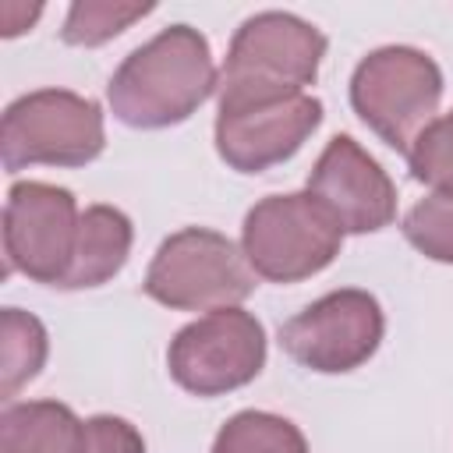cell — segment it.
Listing matches in <instances>:
<instances>
[{
  "mask_svg": "<svg viewBox=\"0 0 453 453\" xmlns=\"http://www.w3.org/2000/svg\"><path fill=\"white\" fill-rule=\"evenodd\" d=\"M42 14V7L39 4H0V32L11 39V35H21L25 28H32V21Z\"/></svg>",
  "mask_w": 453,
  "mask_h": 453,
  "instance_id": "ffe728a7",
  "label": "cell"
},
{
  "mask_svg": "<svg viewBox=\"0 0 453 453\" xmlns=\"http://www.w3.org/2000/svg\"><path fill=\"white\" fill-rule=\"evenodd\" d=\"M322 124V103L308 92L219 106L216 113V152L237 173H262L287 163Z\"/></svg>",
  "mask_w": 453,
  "mask_h": 453,
  "instance_id": "30bf717a",
  "label": "cell"
},
{
  "mask_svg": "<svg viewBox=\"0 0 453 453\" xmlns=\"http://www.w3.org/2000/svg\"><path fill=\"white\" fill-rule=\"evenodd\" d=\"M50 354V336L46 326L21 311V308H4L0 311V396L11 403V396L28 386Z\"/></svg>",
  "mask_w": 453,
  "mask_h": 453,
  "instance_id": "5bb4252c",
  "label": "cell"
},
{
  "mask_svg": "<svg viewBox=\"0 0 453 453\" xmlns=\"http://www.w3.org/2000/svg\"><path fill=\"white\" fill-rule=\"evenodd\" d=\"M0 453H88V432L67 403L11 400L0 411Z\"/></svg>",
  "mask_w": 453,
  "mask_h": 453,
  "instance_id": "7c38bea8",
  "label": "cell"
},
{
  "mask_svg": "<svg viewBox=\"0 0 453 453\" xmlns=\"http://www.w3.org/2000/svg\"><path fill=\"white\" fill-rule=\"evenodd\" d=\"M106 145L99 103L67 88H35L14 99L0 124L4 170L85 166Z\"/></svg>",
  "mask_w": 453,
  "mask_h": 453,
  "instance_id": "8992f818",
  "label": "cell"
},
{
  "mask_svg": "<svg viewBox=\"0 0 453 453\" xmlns=\"http://www.w3.org/2000/svg\"><path fill=\"white\" fill-rule=\"evenodd\" d=\"M152 14V4H124V0H74L67 7L60 39L67 46H103L134 21Z\"/></svg>",
  "mask_w": 453,
  "mask_h": 453,
  "instance_id": "2e32d148",
  "label": "cell"
},
{
  "mask_svg": "<svg viewBox=\"0 0 453 453\" xmlns=\"http://www.w3.org/2000/svg\"><path fill=\"white\" fill-rule=\"evenodd\" d=\"M219 85L209 39L191 25H170L131 50L106 85L113 117L138 131L188 120Z\"/></svg>",
  "mask_w": 453,
  "mask_h": 453,
  "instance_id": "6da1fadb",
  "label": "cell"
},
{
  "mask_svg": "<svg viewBox=\"0 0 453 453\" xmlns=\"http://www.w3.org/2000/svg\"><path fill=\"white\" fill-rule=\"evenodd\" d=\"M209 453H308L301 428L269 411H241L212 439Z\"/></svg>",
  "mask_w": 453,
  "mask_h": 453,
  "instance_id": "9a60e30c",
  "label": "cell"
},
{
  "mask_svg": "<svg viewBox=\"0 0 453 453\" xmlns=\"http://www.w3.org/2000/svg\"><path fill=\"white\" fill-rule=\"evenodd\" d=\"M131 219L113 209V205H88L78 223V244H74V262L60 290H85V287H103L113 280L127 255H131Z\"/></svg>",
  "mask_w": 453,
  "mask_h": 453,
  "instance_id": "4fadbf2b",
  "label": "cell"
},
{
  "mask_svg": "<svg viewBox=\"0 0 453 453\" xmlns=\"http://www.w3.org/2000/svg\"><path fill=\"white\" fill-rule=\"evenodd\" d=\"M255 280L244 251L226 234L184 226L156 248L142 290L173 311H219L241 308Z\"/></svg>",
  "mask_w": 453,
  "mask_h": 453,
  "instance_id": "3957f363",
  "label": "cell"
},
{
  "mask_svg": "<svg viewBox=\"0 0 453 453\" xmlns=\"http://www.w3.org/2000/svg\"><path fill=\"white\" fill-rule=\"evenodd\" d=\"M343 244L333 212L308 191L265 195L241 226V251L255 276L269 283H297L322 273Z\"/></svg>",
  "mask_w": 453,
  "mask_h": 453,
  "instance_id": "5b68a950",
  "label": "cell"
},
{
  "mask_svg": "<svg viewBox=\"0 0 453 453\" xmlns=\"http://www.w3.org/2000/svg\"><path fill=\"white\" fill-rule=\"evenodd\" d=\"M326 57V35L287 11H262L248 18L226 50L216 99L219 106L269 103L304 92Z\"/></svg>",
  "mask_w": 453,
  "mask_h": 453,
  "instance_id": "7a4b0ae2",
  "label": "cell"
},
{
  "mask_svg": "<svg viewBox=\"0 0 453 453\" xmlns=\"http://www.w3.org/2000/svg\"><path fill=\"white\" fill-rule=\"evenodd\" d=\"M411 177L428 188H449L453 184V110L435 117L418 142L407 152Z\"/></svg>",
  "mask_w": 453,
  "mask_h": 453,
  "instance_id": "ac0fdd59",
  "label": "cell"
},
{
  "mask_svg": "<svg viewBox=\"0 0 453 453\" xmlns=\"http://www.w3.org/2000/svg\"><path fill=\"white\" fill-rule=\"evenodd\" d=\"M265 365V329L244 308L205 311L166 350L173 382L195 396H223L248 386Z\"/></svg>",
  "mask_w": 453,
  "mask_h": 453,
  "instance_id": "52a82bcc",
  "label": "cell"
},
{
  "mask_svg": "<svg viewBox=\"0 0 453 453\" xmlns=\"http://www.w3.org/2000/svg\"><path fill=\"white\" fill-rule=\"evenodd\" d=\"M88 432V453H145L142 432L113 414H96L85 421Z\"/></svg>",
  "mask_w": 453,
  "mask_h": 453,
  "instance_id": "d6986e66",
  "label": "cell"
},
{
  "mask_svg": "<svg viewBox=\"0 0 453 453\" xmlns=\"http://www.w3.org/2000/svg\"><path fill=\"white\" fill-rule=\"evenodd\" d=\"M403 237L432 262L453 265V184L432 188L403 216Z\"/></svg>",
  "mask_w": 453,
  "mask_h": 453,
  "instance_id": "e0dca14e",
  "label": "cell"
},
{
  "mask_svg": "<svg viewBox=\"0 0 453 453\" xmlns=\"http://www.w3.org/2000/svg\"><path fill=\"white\" fill-rule=\"evenodd\" d=\"M442 99L439 64L414 46L372 50L350 74V106L389 149L411 152Z\"/></svg>",
  "mask_w": 453,
  "mask_h": 453,
  "instance_id": "277c9868",
  "label": "cell"
},
{
  "mask_svg": "<svg viewBox=\"0 0 453 453\" xmlns=\"http://www.w3.org/2000/svg\"><path fill=\"white\" fill-rule=\"evenodd\" d=\"M386 333V315L368 290L343 287L280 326L283 350L308 372L340 375L365 365Z\"/></svg>",
  "mask_w": 453,
  "mask_h": 453,
  "instance_id": "9c48e42d",
  "label": "cell"
},
{
  "mask_svg": "<svg viewBox=\"0 0 453 453\" xmlns=\"http://www.w3.org/2000/svg\"><path fill=\"white\" fill-rule=\"evenodd\" d=\"M78 202L67 188L18 180L4 202V262L46 287H64L78 244Z\"/></svg>",
  "mask_w": 453,
  "mask_h": 453,
  "instance_id": "ba28073f",
  "label": "cell"
},
{
  "mask_svg": "<svg viewBox=\"0 0 453 453\" xmlns=\"http://www.w3.org/2000/svg\"><path fill=\"white\" fill-rule=\"evenodd\" d=\"M308 195H315L343 234H375L396 216V188L389 173L350 138L336 134L308 173Z\"/></svg>",
  "mask_w": 453,
  "mask_h": 453,
  "instance_id": "8fae6325",
  "label": "cell"
}]
</instances>
